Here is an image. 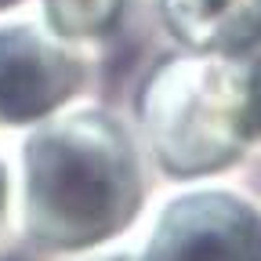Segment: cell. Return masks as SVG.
<instances>
[{
	"instance_id": "3957f363",
	"label": "cell",
	"mask_w": 261,
	"mask_h": 261,
	"mask_svg": "<svg viewBox=\"0 0 261 261\" xmlns=\"http://www.w3.org/2000/svg\"><path fill=\"white\" fill-rule=\"evenodd\" d=\"M58 98L51 69L25 40L0 37V109L8 116H29Z\"/></svg>"
},
{
	"instance_id": "6da1fadb",
	"label": "cell",
	"mask_w": 261,
	"mask_h": 261,
	"mask_svg": "<svg viewBox=\"0 0 261 261\" xmlns=\"http://www.w3.org/2000/svg\"><path fill=\"white\" fill-rule=\"evenodd\" d=\"M135 207V185L113 160L87 149H51L33 163L25 236L47 254H80L120 236Z\"/></svg>"
},
{
	"instance_id": "5b68a950",
	"label": "cell",
	"mask_w": 261,
	"mask_h": 261,
	"mask_svg": "<svg viewBox=\"0 0 261 261\" xmlns=\"http://www.w3.org/2000/svg\"><path fill=\"white\" fill-rule=\"evenodd\" d=\"M0 218H4V200H0Z\"/></svg>"
},
{
	"instance_id": "277c9868",
	"label": "cell",
	"mask_w": 261,
	"mask_h": 261,
	"mask_svg": "<svg viewBox=\"0 0 261 261\" xmlns=\"http://www.w3.org/2000/svg\"><path fill=\"white\" fill-rule=\"evenodd\" d=\"M65 257H73V261H142V254H127V250L94 254V247H91V250H80V254H65Z\"/></svg>"
},
{
	"instance_id": "7a4b0ae2",
	"label": "cell",
	"mask_w": 261,
	"mask_h": 261,
	"mask_svg": "<svg viewBox=\"0 0 261 261\" xmlns=\"http://www.w3.org/2000/svg\"><path fill=\"white\" fill-rule=\"evenodd\" d=\"M142 261H257V221L225 196L174 203L149 236Z\"/></svg>"
}]
</instances>
